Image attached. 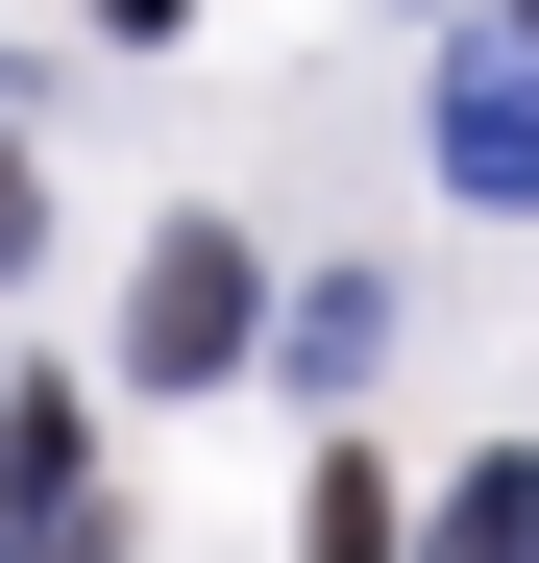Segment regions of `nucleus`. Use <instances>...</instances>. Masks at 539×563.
Masks as SVG:
<instances>
[{
	"instance_id": "obj_1",
	"label": "nucleus",
	"mask_w": 539,
	"mask_h": 563,
	"mask_svg": "<svg viewBox=\"0 0 539 563\" xmlns=\"http://www.w3.org/2000/svg\"><path fill=\"white\" fill-rule=\"evenodd\" d=\"M245 343H270V269H245V221H172V245L123 269V393H221Z\"/></svg>"
},
{
	"instance_id": "obj_2",
	"label": "nucleus",
	"mask_w": 539,
	"mask_h": 563,
	"mask_svg": "<svg viewBox=\"0 0 539 563\" xmlns=\"http://www.w3.org/2000/svg\"><path fill=\"white\" fill-rule=\"evenodd\" d=\"M441 197L539 221V49H441Z\"/></svg>"
},
{
	"instance_id": "obj_3",
	"label": "nucleus",
	"mask_w": 539,
	"mask_h": 563,
	"mask_svg": "<svg viewBox=\"0 0 539 563\" xmlns=\"http://www.w3.org/2000/svg\"><path fill=\"white\" fill-rule=\"evenodd\" d=\"M270 367H295V393H369V367H393V295H369V269H319V295H270Z\"/></svg>"
},
{
	"instance_id": "obj_4",
	"label": "nucleus",
	"mask_w": 539,
	"mask_h": 563,
	"mask_svg": "<svg viewBox=\"0 0 539 563\" xmlns=\"http://www.w3.org/2000/svg\"><path fill=\"white\" fill-rule=\"evenodd\" d=\"M417 563H539V465H466V490L417 515Z\"/></svg>"
},
{
	"instance_id": "obj_5",
	"label": "nucleus",
	"mask_w": 539,
	"mask_h": 563,
	"mask_svg": "<svg viewBox=\"0 0 539 563\" xmlns=\"http://www.w3.org/2000/svg\"><path fill=\"white\" fill-rule=\"evenodd\" d=\"M25 269H50V172L0 147V295H25Z\"/></svg>"
},
{
	"instance_id": "obj_6",
	"label": "nucleus",
	"mask_w": 539,
	"mask_h": 563,
	"mask_svg": "<svg viewBox=\"0 0 539 563\" xmlns=\"http://www.w3.org/2000/svg\"><path fill=\"white\" fill-rule=\"evenodd\" d=\"M99 25H123V49H172V25H197V0H99Z\"/></svg>"
},
{
	"instance_id": "obj_7",
	"label": "nucleus",
	"mask_w": 539,
	"mask_h": 563,
	"mask_svg": "<svg viewBox=\"0 0 539 563\" xmlns=\"http://www.w3.org/2000/svg\"><path fill=\"white\" fill-rule=\"evenodd\" d=\"M491 49H539V0H515V25H491Z\"/></svg>"
}]
</instances>
